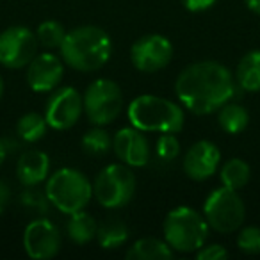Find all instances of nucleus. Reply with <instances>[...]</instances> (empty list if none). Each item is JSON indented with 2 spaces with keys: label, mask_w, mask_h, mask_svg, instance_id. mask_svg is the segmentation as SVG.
<instances>
[{
  "label": "nucleus",
  "mask_w": 260,
  "mask_h": 260,
  "mask_svg": "<svg viewBox=\"0 0 260 260\" xmlns=\"http://www.w3.org/2000/svg\"><path fill=\"white\" fill-rule=\"evenodd\" d=\"M177 96L194 114H212L235 94V80L230 70L216 61L192 62L175 82Z\"/></svg>",
  "instance_id": "obj_1"
},
{
  "label": "nucleus",
  "mask_w": 260,
  "mask_h": 260,
  "mask_svg": "<svg viewBox=\"0 0 260 260\" xmlns=\"http://www.w3.org/2000/svg\"><path fill=\"white\" fill-rule=\"evenodd\" d=\"M66 66L77 72H96L107 64L112 54L111 38L96 25H82L66 32L59 47Z\"/></svg>",
  "instance_id": "obj_2"
},
{
  "label": "nucleus",
  "mask_w": 260,
  "mask_h": 260,
  "mask_svg": "<svg viewBox=\"0 0 260 260\" xmlns=\"http://www.w3.org/2000/svg\"><path fill=\"white\" fill-rule=\"evenodd\" d=\"M130 125L143 132L177 134L184 128V109L175 102L155 94H141L128 105Z\"/></svg>",
  "instance_id": "obj_3"
},
{
  "label": "nucleus",
  "mask_w": 260,
  "mask_h": 260,
  "mask_svg": "<svg viewBox=\"0 0 260 260\" xmlns=\"http://www.w3.org/2000/svg\"><path fill=\"white\" fill-rule=\"evenodd\" d=\"M209 237L205 216L191 207H175L164 219V241L173 251H198Z\"/></svg>",
  "instance_id": "obj_4"
},
{
  "label": "nucleus",
  "mask_w": 260,
  "mask_h": 260,
  "mask_svg": "<svg viewBox=\"0 0 260 260\" xmlns=\"http://www.w3.org/2000/svg\"><path fill=\"white\" fill-rule=\"evenodd\" d=\"M47 198L55 209L64 214H73L82 210L93 196V185L87 177L79 170L62 168L50 175L47 180Z\"/></svg>",
  "instance_id": "obj_5"
},
{
  "label": "nucleus",
  "mask_w": 260,
  "mask_h": 260,
  "mask_svg": "<svg viewBox=\"0 0 260 260\" xmlns=\"http://www.w3.org/2000/svg\"><path fill=\"white\" fill-rule=\"evenodd\" d=\"M136 175L126 164H109L96 175L93 194L105 209H121L136 192Z\"/></svg>",
  "instance_id": "obj_6"
},
{
  "label": "nucleus",
  "mask_w": 260,
  "mask_h": 260,
  "mask_svg": "<svg viewBox=\"0 0 260 260\" xmlns=\"http://www.w3.org/2000/svg\"><path fill=\"white\" fill-rule=\"evenodd\" d=\"M203 216L207 224L219 234H232L244 223L246 207L235 189L219 187L209 194L203 205Z\"/></svg>",
  "instance_id": "obj_7"
},
{
  "label": "nucleus",
  "mask_w": 260,
  "mask_h": 260,
  "mask_svg": "<svg viewBox=\"0 0 260 260\" xmlns=\"http://www.w3.org/2000/svg\"><path fill=\"white\" fill-rule=\"evenodd\" d=\"M82 100L87 118L96 126L109 125L121 114L123 93L114 80L96 79L89 84Z\"/></svg>",
  "instance_id": "obj_8"
},
{
  "label": "nucleus",
  "mask_w": 260,
  "mask_h": 260,
  "mask_svg": "<svg viewBox=\"0 0 260 260\" xmlns=\"http://www.w3.org/2000/svg\"><path fill=\"white\" fill-rule=\"evenodd\" d=\"M36 32L23 25H13L0 34V64L9 70L25 68L38 55Z\"/></svg>",
  "instance_id": "obj_9"
},
{
  "label": "nucleus",
  "mask_w": 260,
  "mask_h": 260,
  "mask_svg": "<svg viewBox=\"0 0 260 260\" xmlns=\"http://www.w3.org/2000/svg\"><path fill=\"white\" fill-rule=\"evenodd\" d=\"M130 59L139 72L155 73L166 68L173 59V45L160 34H146L132 45Z\"/></svg>",
  "instance_id": "obj_10"
},
{
  "label": "nucleus",
  "mask_w": 260,
  "mask_h": 260,
  "mask_svg": "<svg viewBox=\"0 0 260 260\" xmlns=\"http://www.w3.org/2000/svg\"><path fill=\"white\" fill-rule=\"evenodd\" d=\"M23 248H25V253L30 258H54L61 249V234L50 219L38 217L25 226Z\"/></svg>",
  "instance_id": "obj_11"
},
{
  "label": "nucleus",
  "mask_w": 260,
  "mask_h": 260,
  "mask_svg": "<svg viewBox=\"0 0 260 260\" xmlns=\"http://www.w3.org/2000/svg\"><path fill=\"white\" fill-rule=\"evenodd\" d=\"M84 111V100L75 87H62L50 96L45 119L54 130H68L79 121Z\"/></svg>",
  "instance_id": "obj_12"
},
{
  "label": "nucleus",
  "mask_w": 260,
  "mask_h": 260,
  "mask_svg": "<svg viewBox=\"0 0 260 260\" xmlns=\"http://www.w3.org/2000/svg\"><path fill=\"white\" fill-rule=\"evenodd\" d=\"M112 150L116 157L130 168H141L150 160L148 139L145 138L143 130L136 126L119 128L112 138Z\"/></svg>",
  "instance_id": "obj_13"
},
{
  "label": "nucleus",
  "mask_w": 260,
  "mask_h": 260,
  "mask_svg": "<svg viewBox=\"0 0 260 260\" xmlns=\"http://www.w3.org/2000/svg\"><path fill=\"white\" fill-rule=\"evenodd\" d=\"M64 62L52 52H45L27 64V84L36 93L54 91L62 80Z\"/></svg>",
  "instance_id": "obj_14"
},
{
  "label": "nucleus",
  "mask_w": 260,
  "mask_h": 260,
  "mask_svg": "<svg viewBox=\"0 0 260 260\" xmlns=\"http://www.w3.org/2000/svg\"><path fill=\"white\" fill-rule=\"evenodd\" d=\"M221 152L212 141H202L194 143L187 150L184 157V171L189 178L196 182L209 180L219 168Z\"/></svg>",
  "instance_id": "obj_15"
},
{
  "label": "nucleus",
  "mask_w": 260,
  "mask_h": 260,
  "mask_svg": "<svg viewBox=\"0 0 260 260\" xmlns=\"http://www.w3.org/2000/svg\"><path fill=\"white\" fill-rule=\"evenodd\" d=\"M50 171V160L48 155L41 150H27L20 155L16 164V175L18 180L25 187H34L45 182Z\"/></svg>",
  "instance_id": "obj_16"
},
{
  "label": "nucleus",
  "mask_w": 260,
  "mask_h": 260,
  "mask_svg": "<svg viewBox=\"0 0 260 260\" xmlns=\"http://www.w3.org/2000/svg\"><path fill=\"white\" fill-rule=\"evenodd\" d=\"M126 258L130 260H168L173 258V249L166 241L157 237H145L136 241L126 251Z\"/></svg>",
  "instance_id": "obj_17"
},
{
  "label": "nucleus",
  "mask_w": 260,
  "mask_h": 260,
  "mask_svg": "<svg viewBox=\"0 0 260 260\" xmlns=\"http://www.w3.org/2000/svg\"><path fill=\"white\" fill-rule=\"evenodd\" d=\"M239 87L248 93L260 91V50H251L239 61L235 70Z\"/></svg>",
  "instance_id": "obj_18"
},
{
  "label": "nucleus",
  "mask_w": 260,
  "mask_h": 260,
  "mask_svg": "<svg viewBox=\"0 0 260 260\" xmlns=\"http://www.w3.org/2000/svg\"><path fill=\"white\" fill-rule=\"evenodd\" d=\"M98 223L91 214L84 212L82 210H77V212L70 214L68 224H66V232H68V237L72 239L77 244H86V242L93 241L96 237Z\"/></svg>",
  "instance_id": "obj_19"
},
{
  "label": "nucleus",
  "mask_w": 260,
  "mask_h": 260,
  "mask_svg": "<svg viewBox=\"0 0 260 260\" xmlns=\"http://www.w3.org/2000/svg\"><path fill=\"white\" fill-rule=\"evenodd\" d=\"M98 244L104 249H116L121 248L128 239V228L118 217H107L98 224L96 230Z\"/></svg>",
  "instance_id": "obj_20"
},
{
  "label": "nucleus",
  "mask_w": 260,
  "mask_h": 260,
  "mask_svg": "<svg viewBox=\"0 0 260 260\" xmlns=\"http://www.w3.org/2000/svg\"><path fill=\"white\" fill-rule=\"evenodd\" d=\"M217 123L226 134H241L242 130L248 126L249 114L242 105L235 104V102H226L224 105L219 107L217 112Z\"/></svg>",
  "instance_id": "obj_21"
},
{
  "label": "nucleus",
  "mask_w": 260,
  "mask_h": 260,
  "mask_svg": "<svg viewBox=\"0 0 260 260\" xmlns=\"http://www.w3.org/2000/svg\"><path fill=\"white\" fill-rule=\"evenodd\" d=\"M249 177H251V170H249L248 162H244L242 159H230L223 164L221 168V184L224 187L230 189H242L246 184L249 182Z\"/></svg>",
  "instance_id": "obj_22"
},
{
  "label": "nucleus",
  "mask_w": 260,
  "mask_h": 260,
  "mask_svg": "<svg viewBox=\"0 0 260 260\" xmlns=\"http://www.w3.org/2000/svg\"><path fill=\"white\" fill-rule=\"evenodd\" d=\"M48 130V123L45 116L38 114V112H27L18 119L16 125V132L25 143H36L41 138H45Z\"/></svg>",
  "instance_id": "obj_23"
},
{
  "label": "nucleus",
  "mask_w": 260,
  "mask_h": 260,
  "mask_svg": "<svg viewBox=\"0 0 260 260\" xmlns=\"http://www.w3.org/2000/svg\"><path fill=\"white\" fill-rule=\"evenodd\" d=\"M111 148H112V139L102 126H94V128L87 130L86 134L82 136V150L87 155L102 157Z\"/></svg>",
  "instance_id": "obj_24"
},
{
  "label": "nucleus",
  "mask_w": 260,
  "mask_h": 260,
  "mask_svg": "<svg viewBox=\"0 0 260 260\" xmlns=\"http://www.w3.org/2000/svg\"><path fill=\"white\" fill-rule=\"evenodd\" d=\"M66 36L64 27L59 22H54V20H47V22L40 23L36 30V40L41 47H45L47 50H55L62 45Z\"/></svg>",
  "instance_id": "obj_25"
},
{
  "label": "nucleus",
  "mask_w": 260,
  "mask_h": 260,
  "mask_svg": "<svg viewBox=\"0 0 260 260\" xmlns=\"http://www.w3.org/2000/svg\"><path fill=\"white\" fill-rule=\"evenodd\" d=\"M237 246L241 251L248 255H256L260 253V228L258 226H246L239 232Z\"/></svg>",
  "instance_id": "obj_26"
},
{
  "label": "nucleus",
  "mask_w": 260,
  "mask_h": 260,
  "mask_svg": "<svg viewBox=\"0 0 260 260\" xmlns=\"http://www.w3.org/2000/svg\"><path fill=\"white\" fill-rule=\"evenodd\" d=\"M155 152L162 160H173L180 153V143L175 138V134H162L157 139Z\"/></svg>",
  "instance_id": "obj_27"
},
{
  "label": "nucleus",
  "mask_w": 260,
  "mask_h": 260,
  "mask_svg": "<svg viewBox=\"0 0 260 260\" xmlns=\"http://www.w3.org/2000/svg\"><path fill=\"white\" fill-rule=\"evenodd\" d=\"M22 203L25 209L32 210V212H47L48 210V198H47V192H41L34 187H29L25 192L22 194Z\"/></svg>",
  "instance_id": "obj_28"
},
{
  "label": "nucleus",
  "mask_w": 260,
  "mask_h": 260,
  "mask_svg": "<svg viewBox=\"0 0 260 260\" xmlns=\"http://www.w3.org/2000/svg\"><path fill=\"white\" fill-rule=\"evenodd\" d=\"M226 256H228V251L224 249V246H221V244L205 246L203 244L202 248L198 249L196 258L198 260H221V258H226Z\"/></svg>",
  "instance_id": "obj_29"
},
{
  "label": "nucleus",
  "mask_w": 260,
  "mask_h": 260,
  "mask_svg": "<svg viewBox=\"0 0 260 260\" xmlns=\"http://www.w3.org/2000/svg\"><path fill=\"white\" fill-rule=\"evenodd\" d=\"M182 4L187 11L191 13H202L210 9L214 4H216V0H182Z\"/></svg>",
  "instance_id": "obj_30"
},
{
  "label": "nucleus",
  "mask_w": 260,
  "mask_h": 260,
  "mask_svg": "<svg viewBox=\"0 0 260 260\" xmlns=\"http://www.w3.org/2000/svg\"><path fill=\"white\" fill-rule=\"evenodd\" d=\"M9 202H11V187L8 182L0 180V216L6 212Z\"/></svg>",
  "instance_id": "obj_31"
},
{
  "label": "nucleus",
  "mask_w": 260,
  "mask_h": 260,
  "mask_svg": "<svg viewBox=\"0 0 260 260\" xmlns=\"http://www.w3.org/2000/svg\"><path fill=\"white\" fill-rule=\"evenodd\" d=\"M249 11H253L255 15H260V0H244Z\"/></svg>",
  "instance_id": "obj_32"
},
{
  "label": "nucleus",
  "mask_w": 260,
  "mask_h": 260,
  "mask_svg": "<svg viewBox=\"0 0 260 260\" xmlns=\"http://www.w3.org/2000/svg\"><path fill=\"white\" fill-rule=\"evenodd\" d=\"M6 155H8V150H6L4 141H2V139H0V166H2V164H4Z\"/></svg>",
  "instance_id": "obj_33"
},
{
  "label": "nucleus",
  "mask_w": 260,
  "mask_h": 260,
  "mask_svg": "<svg viewBox=\"0 0 260 260\" xmlns=\"http://www.w3.org/2000/svg\"><path fill=\"white\" fill-rule=\"evenodd\" d=\"M2 94H4V80L0 77V98H2Z\"/></svg>",
  "instance_id": "obj_34"
}]
</instances>
